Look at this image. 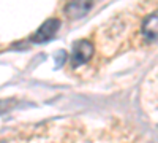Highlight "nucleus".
<instances>
[{
	"instance_id": "1",
	"label": "nucleus",
	"mask_w": 158,
	"mask_h": 143,
	"mask_svg": "<svg viewBox=\"0 0 158 143\" xmlns=\"http://www.w3.org/2000/svg\"><path fill=\"white\" fill-rule=\"evenodd\" d=\"M94 45L89 40H79L73 45V53H71V64L74 67L82 65V64L89 62L94 56Z\"/></svg>"
},
{
	"instance_id": "2",
	"label": "nucleus",
	"mask_w": 158,
	"mask_h": 143,
	"mask_svg": "<svg viewBox=\"0 0 158 143\" xmlns=\"http://www.w3.org/2000/svg\"><path fill=\"white\" fill-rule=\"evenodd\" d=\"M59 29H60V21L56 19V18H51V19L44 21V22L36 29V32H35L33 37H32V42H33V43H44V42H49L51 38L56 37V34L59 32Z\"/></svg>"
},
{
	"instance_id": "3",
	"label": "nucleus",
	"mask_w": 158,
	"mask_h": 143,
	"mask_svg": "<svg viewBox=\"0 0 158 143\" xmlns=\"http://www.w3.org/2000/svg\"><path fill=\"white\" fill-rule=\"evenodd\" d=\"M94 2L95 0H70L67 7H65V15H67L68 19H73V21L81 19L94 7Z\"/></svg>"
},
{
	"instance_id": "4",
	"label": "nucleus",
	"mask_w": 158,
	"mask_h": 143,
	"mask_svg": "<svg viewBox=\"0 0 158 143\" xmlns=\"http://www.w3.org/2000/svg\"><path fill=\"white\" fill-rule=\"evenodd\" d=\"M142 34L147 38H156L158 37V11H153L142 22Z\"/></svg>"
},
{
	"instance_id": "5",
	"label": "nucleus",
	"mask_w": 158,
	"mask_h": 143,
	"mask_svg": "<svg viewBox=\"0 0 158 143\" xmlns=\"http://www.w3.org/2000/svg\"><path fill=\"white\" fill-rule=\"evenodd\" d=\"M65 57H67V53H65V51H59V62H56V67H57V69H60V67L63 65Z\"/></svg>"
}]
</instances>
